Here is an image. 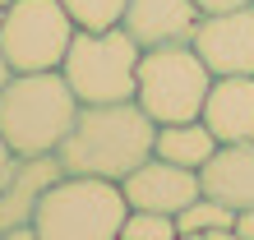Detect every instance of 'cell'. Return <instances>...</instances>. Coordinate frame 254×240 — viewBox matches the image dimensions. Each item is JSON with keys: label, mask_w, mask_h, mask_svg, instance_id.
Wrapping results in <instances>:
<instances>
[{"label": "cell", "mask_w": 254, "mask_h": 240, "mask_svg": "<svg viewBox=\"0 0 254 240\" xmlns=\"http://www.w3.org/2000/svg\"><path fill=\"white\" fill-rule=\"evenodd\" d=\"M157 120L139 102H93L79 107L65 143L56 148L61 167L74 176H102V180H125L139 162L153 157Z\"/></svg>", "instance_id": "1"}, {"label": "cell", "mask_w": 254, "mask_h": 240, "mask_svg": "<svg viewBox=\"0 0 254 240\" xmlns=\"http://www.w3.org/2000/svg\"><path fill=\"white\" fill-rule=\"evenodd\" d=\"M79 97L61 69H14L0 88V134L19 157H42L65 143Z\"/></svg>", "instance_id": "2"}, {"label": "cell", "mask_w": 254, "mask_h": 240, "mask_svg": "<svg viewBox=\"0 0 254 240\" xmlns=\"http://www.w3.org/2000/svg\"><path fill=\"white\" fill-rule=\"evenodd\" d=\"M125 217H129V203L121 194V180L65 171L42 194L33 213V236L37 240H121Z\"/></svg>", "instance_id": "3"}, {"label": "cell", "mask_w": 254, "mask_h": 240, "mask_svg": "<svg viewBox=\"0 0 254 240\" xmlns=\"http://www.w3.org/2000/svg\"><path fill=\"white\" fill-rule=\"evenodd\" d=\"M139 56H143V47L121 23L116 28H74L69 51L61 60V74L69 79L79 107H93V102H129L134 79H139Z\"/></svg>", "instance_id": "4"}, {"label": "cell", "mask_w": 254, "mask_h": 240, "mask_svg": "<svg viewBox=\"0 0 254 240\" xmlns=\"http://www.w3.org/2000/svg\"><path fill=\"white\" fill-rule=\"evenodd\" d=\"M213 69L199 60L190 42H171V47H148L139 56V79H134V102L157 120H194L203 111Z\"/></svg>", "instance_id": "5"}, {"label": "cell", "mask_w": 254, "mask_h": 240, "mask_svg": "<svg viewBox=\"0 0 254 240\" xmlns=\"http://www.w3.org/2000/svg\"><path fill=\"white\" fill-rule=\"evenodd\" d=\"M74 19L61 0H9L0 19V51L9 69H61Z\"/></svg>", "instance_id": "6"}, {"label": "cell", "mask_w": 254, "mask_h": 240, "mask_svg": "<svg viewBox=\"0 0 254 240\" xmlns=\"http://www.w3.org/2000/svg\"><path fill=\"white\" fill-rule=\"evenodd\" d=\"M190 47L213 74H254V5L203 14Z\"/></svg>", "instance_id": "7"}, {"label": "cell", "mask_w": 254, "mask_h": 240, "mask_svg": "<svg viewBox=\"0 0 254 240\" xmlns=\"http://www.w3.org/2000/svg\"><path fill=\"white\" fill-rule=\"evenodd\" d=\"M61 176H65V167H61L56 153L19 157V167L0 185V240H37L33 236V213H37L47 185L61 180Z\"/></svg>", "instance_id": "8"}, {"label": "cell", "mask_w": 254, "mask_h": 240, "mask_svg": "<svg viewBox=\"0 0 254 240\" xmlns=\"http://www.w3.org/2000/svg\"><path fill=\"white\" fill-rule=\"evenodd\" d=\"M121 194H125V203L129 208H148V213H181V208L190 199H199V171H190V167H176V162L167 157H148L139 162L125 180H121Z\"/></svg>", "instance_id": "9"}, {"label": "cell", "mask_w": 254, "mask_h": 240, "mask_svg": "<svg viewBox=\"0 0 254 240\" xmlns=\"http://www.w3.org/2000/svg\"><path fill=\"white\" fill-rule=\"evenodd\" d=\"M199 120L213 129L217 143L254 139V74H213Z\"/></svg>", "instance_id": "10"}, {"label": "cell", "mask_w": 254, "mask_h": 240, "mask_svg": "<svg viewBox=\"0 0 254 240\" xmlns=\"http://www.w3.org/2000/svg\"><path fill=\"white\" fill-rule=\"evenodd\" d=\"M199 5L194 0H129L121 28L139 42V47H171V42H190L199 28Z\"/></svg>", "instance_id": "11"}, {"label": "cell", "mask_w": 254, "mask_h": 240, "mask_svg": "<svg viewBox=\"0 0 254 240\" xmlns=\"http://www.w3.org/2000/svg\"><path fill=\"white\" fill-rule=\"evenodd\" d=\"M199 189L227 203L231 213L254 208V139L250 143H217V153L199 167Z\"/></svg>", "instance_id": "12"}, {"label": "cell", "mask_w": 254, "mask_h": 240, "mask_svg": "<svg viewBox=\"0 0 254 240\" xmlns=\"http://www.w3.org/2000/svg\"><path fill=\"white\" fill-rule=\"evenodd\" d=\"M153 153L167 157V162H176V167L199 171L203 162L217 153V139H213V129H208L199 116H194V120H171V125H157Z\"/></svg>", "instance_id": "13"}, {"label": "cell", "mask_w": 254, "mask_h": 240, "mask_svg": "<svg viewBox=\"0 0 254 240\" xmlns=\"http://www.w3.org/2000/svg\"><path fill=\"white\" fill-rule=\"evenodd\" d=\"M231 227H236V213L227 203H217L213 194H199V199H190L181 213H176L181 240H236Z\"/></svg>", "instance_id": "14"}, {"label": "cell", "mask_w": 254, "mask_h": 240, "mask_svg": "<svg viewBox=\"0 0 254 240\" xmlns=\"http://www.w3.org/2000/svg\"><path fill=\"white\" fill-rule=\"evenodd\" d=\"M121 240H181L171 213H148V208H129L121 222Z\"/></svg>", "instance_id": "15"}, {"label": "cell", "mask_w": 254, "mask_h": 240, "mask_svg": "<svg viewBox=\"0 0 254 240\" xmlns=\"http://www.w3.org/2000/svg\"><path fill=\"white\" fill-rule=\"evenodd\" d=\"M61 5L69 9L74 28H116L129 0H61Z\"/></svg>", "instance_id": "16"}, {"label": "cell", "mask_w": 254, "mask_h": 240, "mask_svg": "<svg viewBox=\"0 0 254 240\" xmlns=\"http://www.w3.org/2000/svg\"><path fill=\"white\" fill-rule=\"evenodd\" d=\"M231 236H236V240H254V208H241V213H236Z\"/></svg>", "instance_id": "17"}, {"label": "cell", "mask_w": 254, "mask_h": 240, "mask_svg": "<svg viewBox=\"0 0 254 240\" xmlns=\"http://www.w3.org/2000/svg\"><path fill=\"white\" fill-rule=\"evenodd\" d=\"M14 167H19V153H14V148L5 143V134H0V185L9 180V171H14Z\"/></svg>", "instance_id": "18"}, {"label": "cell", "mask_w": 254, "mask_h": 240, "mask_svg": "<svg viewBox=\"0 0 254 240\" xmlns=\"http://www.w3.org/2000/svg\"><path fill=\"white\" fill-rule=\"evenodd\" d=\"M199 14H217V9H236V5H254V0H194Z\"/></svg>", "instance_id": "19"}, {"label": "cell", "mask_w": 254, "mask_h": 240, "mask_svg": "<svg viewBox=\"0 0 254 240\" xmlns=\"http://www.w3.org/2000/svg\"><path fill=\"white\" fill-rule=\"evenodd\" d=\"M9 74H14V69H9V60H5V51H0V88H5V79H9Z\"/></svg>", "instance_id": "20"}, {"label": "cell", "mask_w": 254, "mask_h": 240, "mask_svg": "<svg viewBox=\"0 0 254 240\" xmlns=\"http://www.w3.org/2000/svg\"><path fill=\"white\" fill-rule=\"evenodd\" d=\"M5 5H9V0H0V19H5Z\"/></svg>", "instance_id": "21"}]
</instances>
